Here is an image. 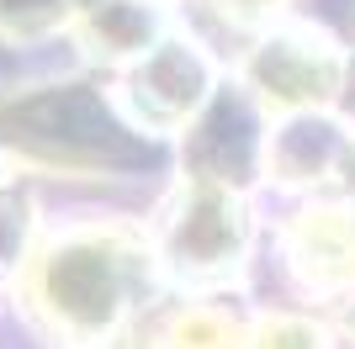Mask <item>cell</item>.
Wrapping results in <instances>:
<instances>
[{"instance_id":"cell-6","label":"cell","mask_w":355,"mask_h":349,"mask_svg":"<svg viewBox=\"0 0 355 349\" xmlns=\"http://www.w3.org/2000/svg\"><path fill=\"white\" fill-rule=\"evenodd\" d=\"M244 349H324V339L302 318H270L244 339Z\"/></svg>"},{"instance_id":"cell-2","label":"cell","mask_w":355,"mask_h":349,"mask_svg":"<svg viewBox=\"0 0 355 349\" xmlns=\"http://www.w3.org/2000/svg\"><path fill=\"white\" fill-rule=\"evenodd\" d=\"M244 206L228 186L212 180H191L170 196L154 233V260L164 270H175L180 280H218L228 276L244 254Z\"/></svg>"},{"instance_id":"cell-1","label":"cell","mask_w":355,"mask_h":349,"mask_svg":"<svg viewBox=\"0 0 355 349\" xmlns=\"http://www.w3.org/2000/svg\"><path fill=\"white\" fill-rule=\"evenodd\" d=\"M148 238L128 228H69L53 233L21 270L27 307L74 344H101L133 323V307L148 296L154 276Z\"/></svg>"},{"instance_id":"cell-7","label":"cell","mask_w":355,"mask_h":349,"mask_svg":"<svg viewBox=\"0 0 355 349\" xmlns=\"http://www.w3.org/2000/svg\"><path fill=\"white\" fill-rule=\"evenodd\" d=\"M218 6L234 16V21H266V16L282 11V0H218Z\"/></svg>"},{"instance_id":"cell-3","label":"cell","mask_w":355,"mask_h":349,"mask_svg":"<svg viewBox=\"0 0 355 349\" xmlns=\"http://www.w3.org/2000/svg\"><path fill=\"white\" fill-rule=\"evenodd\" d=\"M244 85L270 106V111H313L334 101L340 85V53L308 27L270 32L244 58Z\"/></svg>"},{"instance_id":"cell-4","label":"cell","mask_w":355,"mask_h":349,"mask_svg":"<svg viewBox=\"0 0 355 349\" xmlns=\"http://www.w3.org/2000/svg\"><path fill=\"white\" fill-rule=\"evenodd\" d=\"M207 96V64L191 53V43L164 37L133 64L128 80V106L144 127H175L202 106Z\"/></svg>"},{"instance_id":"cell-5","label":"cell","mask_w":355,"mask_h":349,"mask_svg":"<svg viewBox=\"0 0 355 349\" xmlns=\"http://www.w3.org/2000/svg\"><path fill=\"white\" fill-rule=\"evenodd\" d=\"M292 270L318 291L355 286V202H313L286 228Z\"/></svg>"}]
</instances>
